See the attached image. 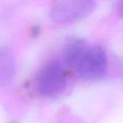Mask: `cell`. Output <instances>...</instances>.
I'll use <instances>...</instances> for the list:
<instances>
[{
  "label": "cell",
  "instance_id": "6da1fadb",
  "mask_svg": "<svg viewBox=\"0 0 123 123\" xmlns=\"http://www.w3.org/2000/svg\"><path fill=\"white\" fill-rule=\"evenodd\" d=\"M96 0H59L51 12L57 23H72L83 19L94 12Z\"/></svg>",
  "mask_w": 123,
  "mask_h": 123
},
{
  "label": "cell",
  "instance_id": "7a4b0ae2",
  "mask_svg": "<svg viewBox=\"0 0 123 123\" xmlns=\"http://www.w3.org/2000/svg\"><path fill=\"white\" fill-rule=\"evenodd\" d=\"M65 74L62 65L58 61L48 63L41 70L37 79V89L45 97H53L65 87Z\"/></svg>",
  "mask_w": 123,
  "mask_h": 123
},
{
  "label": "cell",
  "instance_id": "3957f363",
  "mask_svg": "<svg viewBox=\"0 0 123 123\" xmlns=\"http://www.w3.org/2000/svg\"><path fill=\"white\" fill-rule=\"evenodd\" d=\"M107 55L101 47L89 49L79 65L78 70L82 79L94 80L101 78L107 70Z\"/></svg>",
  "mask_w": 123,
  "mask_h": 123
},
{
  "label": "cell",
  "instance_id": "277c9868",
  "mask_svg": "<svg viewBox=\"0 0 123 123\" xmlns=\"http://www.w3.org/2000/svg\"><path fill=\"white\" fill-rule=\"evenodd\" d=\"M87 44L83 39H74L67 44L63 51V60L69 67L78 69L88 51Z\"/></svg>",
  "mask_w": 123,
  "mask_h": 123
},
{
  "label": "cell",
  "instance_id": "5b68a950",
  "mask_svg": "<svg viewBox=\"0 0 123 123\" xmlns=\"http://www.w3.org/2000/svg\"><path fill=\"white\" fill-rule=\"evenodd\" d=\"M15 72V59L8 48H0V86H4L13 78Z\"/></svg>",
  "mask_w": 123,
  "mask_h": 123
},
{
  "label": "cell",
  "instance_id": "8992f818",
  "mask_svg": "<svg viewBox=\"0 0 123 123\" xmlns=\"http://www.w3.org/2000/svg\"><path fill=\"white\" fill-rule=\"evenodd\" d=\"M116 9V13H118L120 16L123 17V0H119V1L117 2Z\"/></svg>",
  "mask_w": 123,
  "mask_h": 123
}]
</instances>
